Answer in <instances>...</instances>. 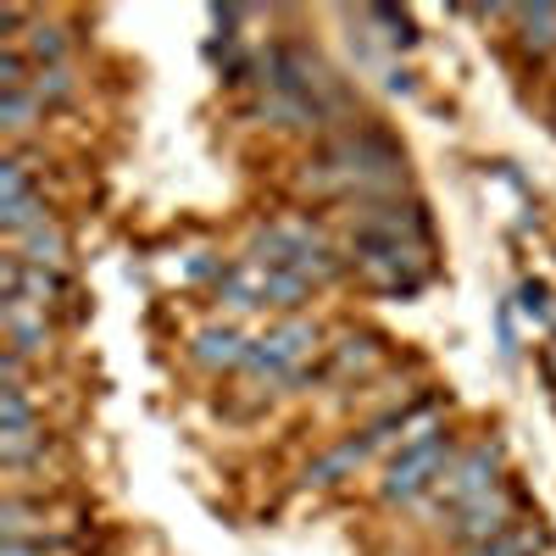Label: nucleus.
<instances>
[{"mask_svg":"<svg viewBox=\"0 0 556 556\" xmlns=\"http://www.w3.org/2000/svg\"><path fill=\"white\" fill-rule=\"evenodd\" d=\"M17 89H34V62L17 45H0V96H17Z\"/></svg>","mask_w":556,"mask_h":556,"instance_id":"21","label":"nucleus"},{"mask_svg":"<svg viewBox=\"0 0 556 556\" xmlns=\"http://www.w3.org/2000/svg\"><path fill=\"white\" fill-rule=\"evenodd\" d=\"M540 374H545V384H551V395H556V345L540 351Z\"/></svg>","mask_w":556,"mask_h":556,"instance_id":"25","label":"nucleus"},{"mask_svg":"<svg viewBox=\"0 0 556 556\" xmlns=\"http://www.w3.org/2000/svg\"><path fill=\"white\" fill-rule=\"evenodd\" d=\"M306 295H312L306 278H295L285 267H267L256 256L228 262V273L217 278V301L228 312H267V306L273 312H295V306H306Z\"/></svg>","mask_w":556,"mask_h":556,"instance_id":"5","label":"nucleus"},{"mask_svg":"<svg viewBox=\"0 0 556 556\" xmlns=\"http://www.w3.org/2000/svg\"><path fill=\"white\" fill-rule=\"evenodd\" d=\"M45 217H51V206H45V195L34 190L28 162L17 151H7V156H0V228L17 240V235H28V228L45 223Z\"/></svg>","mask_w":556,"mask_h":556,"instance_id":"9","label":"nucleus"},{"mask_svg":"<svg viewBox=\"0 0 556 556\" xmlns=\"http://www.w3.org/2000/svg\"><path fill=\"white\" fill-rule=\"evenodd\" d=\"M451 462H456V434L445 424L429 429V434H417V440H401V451L390 456V468L379 479V501L384 506H412V501L434 495Z\"/></svg>","mask_w":556,"mask_h":556,"instance_id":"4","label":"nucleus"},{"mask_svg":"<svg viewBox=\"0 0 556 556\" xmlns=\"http://www.w3.org/2000/svg\"><path fill=\"white\" fill-rule=\"evenodd\" d=\"M345 256L356 267V278L379 295H417L434 278V245L417 240H384V235H351Z\"/></svg>","mask_w":556,"mask_h":556,"instance_id":"2","label":"nucleus"},{"mask_svg":"<svg viewBox=\"0 0 556 556\" xmlns=\"http://www.w3.org/2000/svg\"><path fill=\"white\" fill-rule=\"evenodd\" d=\"M251 256L267 262V267H285V273L306 278V285H329V278H340V273L351 267V256H340L306 217L262 223L256 235H251Z\"/></svg>","mask_w":556,"mask_h":556,"instance_id":"3","label":"nucleus"},{"mask_svg":"<svg viewBox=\"0 0 556 556\" xmlns=\"http://www.w3.org/2000/svg\"><path fill=\"white\" fill-rule=\"evenodd\" d=\"M34 96H39L45 112L67 106V101L78 96V73H73V67H39V73H34Z\"/></svg>","mask_w":556,"mask_h":556,"instance_id":"20","label":"nucleus"},{"mask_svg":"<svg viewBox=\"0 0 556 556\" xmlns=\"http://www.w3.org/2000/svg\"><path fill=\"white\" fill-rule=\"evenodd\" d=\"M513 17H518V45L523 51H534V56L556 51V7H518Z\"/></svg>","mask_w":556,"mask_h":556,"instance_id":"17","label":"nucleus"},{"mask_svg":"<svg viewBox=\"0 0 556 556\" xmlns=\"http://www.w3.org/2000/svg\"><path fill=\"white\" fill-rule=\"evenodd\" d=\"M406 178V151L384 128H351L340 139L317 151V162H306L301 190H323V195H345L351 206L362 201H384L401 190Z\"/></svg>","mask_w":556,"mask_h":556,"instance_id":"1","label":"nucleus"},{"mask_svg":"<svg viewBox=\"0 0 556 556\" xmlns=\"http://www.w3.org/2000/svg\"><path fill=\"white\" fill-rule=\"evenodd\" d=\"M518 523H529V501L518 495L513 479H506V484L484 490L479 501L456 506V513L445 518V534H451L456 551H462V545H484V540H495V534H506V529H518Z\"/></svg>","mask_w":556,"mask_h":556,"instance_id":"7","label":"nucleus"},{"mask_svg":"<svg viewBox=\"0 0 556 556\" xmlns=\"http://www.w3.org/2000/svg\"><path fill=\"white\" fill-rule=\"evenodd\" d=\"M0 329H7V351H17L23 362L51 351V317H45L39 306H23V301H0Z\"/></svg>","mask_w":556,"mask_h":556,"instance_id":"12","label":"nucleus"},{"mask_svg":"<svg viewBox=\"0 0 556 556\" xmlns=\"http://www.w3.org/2000/svg\"><path fill=\"white\" fill-rule=\"evenodd\" d=\"M0 556H51V545H45V540H7Z\"/></svg>","mask_w":556,"mask_h":556,"instance_id":"24","label":"nucleus"},{"mask_svg":"<svg viewBox=\"0 0 556 556\" xmlns=\"http://www.w3.org/2000/svg\"><path fill=\"white\" fill-rule=\"evenodd\" d=\"M45 417L34 412L28 401V384H0V434H23V429H39Z\"/></svg>","mask_w":556,"mask_h":556,"instance_id":"19","label":"nucleus"},{"mask_svg":"<svg viewBox=\"0 0 556 556\" xmlns=\"http://www.w3.org/2000/svg\"><path fill=\"white\" fill-rule=\"evenodd\" d=\"M374 456V440H367V429L362 434H345L340 445H329L317 462H306V484L312 490H334V484H345V479H356V468Z\"/></svg>","mask_w":556,"mask_h":556,"instance_id":"11","label":"nucleus"},{"mask_svg":"<svg viewBox=\"0 0 556 556\" xmlns=\"http://www.w3.org/2000/svg\"><path fill=\"white\" fill-rule=\"evenodd\" d=\"M518 306H523V317H551V290L540 285V278H529V285L518 290Z\"/></svg>","mask_w":556,"mask_h":556,"instance_id":"23","label":"nucleus"},{"mask_svg":"<svg viewBox=\"0 0 556 556\" xmlns=\"http://www.w3.org/2000/svg\"><path fill=\"white\" fill-rule=\"evenodd\" d=\"M323 351V329L306 317H285V323H273V329L262 340H251L245 351V374L251 379H295L306 356Z\"/></svg>","mask_w":556,"mask_h":556,"instance_id":"6","label":"nucleus"},{"mask_svg":"<svg viewBox=\"0 0 556 556\" xmlns=\"http://www.w3.org/2000/svg\"><path fill=\"white\" fill-rule=\"evenodd\" d=\"M495 484H506V445L501 440H473V445L456 451V462L445 468V479H440L434 495L445 501V513H456V506L479 501Z\"/></svg>","mask_w":556,"mask_h":556,"instance_id":"8","label":"nucleus"},{"mask_svg":"<svg viewBox=\"0 0 556 556\" xmlns=\"http://www.w3.org/2000/svg\"><path fill=\"white\" fill-rule=\"evenodd\" d=\"M245 351H251V340L235 323H206V329L190 334V362L206 367V374H235V367H245Z\"/></svg>","mask_w":556,"mask_h":556,"instance_id":"10","label":"nucleus"},{"mask_svg":"<svg viewBox=\"0 0 556 556\" xmlns=\"http://www.w3.org/2000/svg\"><path fill=\"white\" fill-rule=\"evenodd\" d=\"M374 362H379L374 334H345L340 345H329V374H367Z\"/></svg>","mask_w":556,"mask_h":556,"instance_id":"18","label":"nucleus"},{"mask_svg":"<svg viewBox=\"0 0 556 556\" xmlns=\"http://www.w3.org/2000/svg\"><path fill=\"white\" fill-rule=\"evenodd\" d=\"M12 251H17L28 267H45V273H67V262H73V240H67V228H62L56 217H45V223L28 228V235H17Z\"/></svg>","mask_w":556,"mask_h":556,"instance_id":"13","label":"nucleus"},{"mask_svg":"<svg viewBox=\"0 0 556 556\" xmlns=\"http://www.w3.org/2000/svg\"><path fill=\"white\" fill-rule=\"evenodd\" d=\"M45 123V106L34 89H17V96H0V134L7 139H28Z\"/></svg>","mask_w":556,"mask_h":556,"instance_id":"16","label":"nucleus"},{"mask_svg":"<svg viewBox=\"0 0 556 556\" xmlns=\"http://www.w3.org/2000/svg\"><path fill=\"white\" fill-rule=\"evenodd\" d=\"M545 551H551V534L540 529V518H529V523L506 529V534H495L484 545H462L456 556H545Z\"/></svg>","mask_w":556,"mask_h":556,"instance_id":"14","label":"nucleus"},{"mask_svg":"<svg viewBox=\"0 0 556 556\" xmlns=\"http://www.w3.org/2000/svg\"><path fill=\"white\" fill-rule=\"evenodd\" d=\"M17 51L34 62V73H39V67H67V28H62V23L34 17V23H28V34L17 39Z\"/></svg>","mask_w":556,"mask_h":556,"instance_id":"15","label":"nucleus"},{"mask_svg":"<svg viewBox=\"0 0 556 556\" xmlns=\"http://www.w3.org/2000/svg\"><path fill=\"white\" fill-rule=\"evenodd\" d=\"M367 23H384L390 34V45H401V51H412L417 45V23H412V12H395V7H367Z\"/></svg>","mask_w":556,"mask_h":556,"instance_id":"22","label":"nucleus"}]
</instances>
